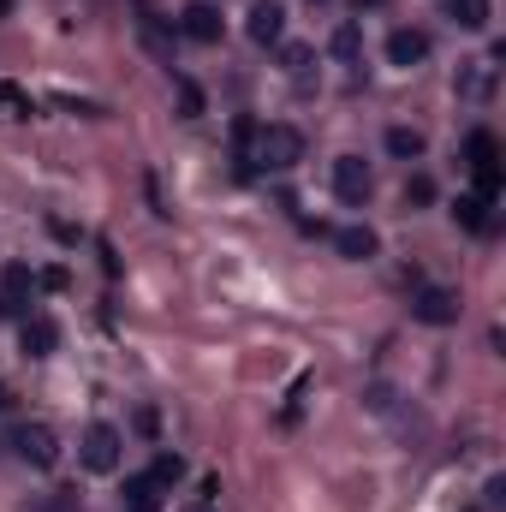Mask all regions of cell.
<instances>
[{
  "label": "cell",
  "mask_w": 506,
  "mask_h": 512,
  "mask_svg": "<svg viewBox=\"0 0 506 512\" xmlns=\"http://www.w3.org/2000/svg\"><path fill=\"white\" fill-rule=\"evenodd\" d=\"M298 161H304V131L298 126H256L239 173H245V179H251V173H286V167H298Z\"/></svg>",
  "instance_id": "1"
},
{
  "label": "cell",
  "mask_w": 506,
  "mask_h": 512,
  "mask_svg": "<svg viewBox=\"0 0 506 512\" xmlns=\"http://www.w3.org/2000/svg\"><path fill=\"white\" fill-rule=\"evenodd\" d=\"M465 167H471V179H477V191H471V197H483V203L495 209V203H501V191H506L495 131H471V137H465Z\"/></svg>",
  "instance_id": "2"
},
{
  "label": "cell",
  "mask_w": 506,
  "mask_h": 512,
  "mask_svg": "<svg viewBox=\"0 0 506 512\" xmlns=\"http://www.w3.org/2000/svg\"><path fill=\"white\" fill-rule=\"evenodd\" d=\"M120 453H126V441H120L114 423H90L84 441H78V459H84V471H96V477H114V471H120Z\"/></svg>",
  "instance_id": "3"
},
{
  "label": "cell",
  "mask_w": 506,
  "mask_h": 512,
  "mask_svg": "<svg viewBox=\"0 0 506 512\" xmlns=\"http://www.w3.org/2000/svg\"><path fill=\"white\" fill-rule=\"evenodd\" d=\"M370 191H376L370 161H364V155H340V161H334V197H340V203H352V209H364V203H370Z\"/></svg>",
  "instance_id": "4"
},
{
  "label": "cell",
  "mask_w": 506,
  "mask_h": 512,
  "mask_svg": "<svg viewBox=\"0 0 506 512\" xmlns=\"http://www.w3.org/2000/svg\"><path fill=\"white\" fill-rule=\"evenodd\" d=\"M12 447H18V459L36 465V471H48V465L60 459V441H54L48 423H18V429H12Z\"/></svg>",
  "instance_id": "5"
},
{
  "label": "cell",
  "mask_w": 506,
  "mask_h": 512,
  "mask_svg": "<svg viewBox=\"0 0 506 512\" xmlns=\"http://www.w3.org/2000/svg\"><path fill=\"white\" fill-rule=\"evenodd\" d=\"M54 346H60V328H54V316H24L18 322V352L24 358H54Z\"/></svg>",
  "instance_id": "6"
},
{
  "label": "cell",
  "mask_w": 506,
  "mask_h": 512,
  "mask_svg": "<svg viewBox=\"0 0 506 512\" xmlns=\"http://www.w3.org/2000/svg\"><path fill=\"white\" fill-rule=\"evenodd\" d=\"M221 30H227V24H221V12H215L209 0H197V6L179 12V36H191V42H203V48H215Z\"/></svg>",
  "instance_id": "7"
},
{
  "label": "cell",
  "mask_w": 506,
  "mask_h": 512,
  "mask_svg": "<svg viewBox=\"0 0 506 512\" xmlns=\"http://www.w3.org/2000/svg\"><path fill=\"white\" fill-rule=\"evenodd\" d=\"M411 316L429 322V328H447V322H459V298L441 292V286H423V292L411 298Z\"/></svg>",
  "instance_id": "8"
},
{
  "label": "cell",
  "mask_w": 506,
  "mask_h": 512,
  "mask_svg": "<svg viewBox=\"0 0 506 512\" xmlns=\"http://www.w3.org/2000/svg\"><path fill=\"white\" fill-rule=\"evenodd\" d=\"M245 30H251L256 48H274V42L286 36V6H280V0H256L251 18H245Z\"/></svg>",
  "instance_id": "9"
},
{
  "label": "cell",
  "mask_w": 506,
  "mask_h": 512,
  "mask_svg": "<svg viewBox=\"0 0 506 512\" xmlns=\"http://www.w3.org/2000/svg\"><path fill=\"white\" fill-rule=\"evenodd\" d=\"M423 60H429V36H423V30H393V36H387V66L411 72V66H423Z\"/></svg>",
  "instance_id": "10"
},
{
  "label": "cell",
  "mask_w": 506,
  "mask_h": 512,
  "mask_svg": "<svg viewBox=\"0 0 506 512\" xmlns=\"http://www.w3.org/2000/svg\"><path fill=\"white\" fill-rule=\"evenodd\" d=\"M30 298H36V274L24 262H6L0 268V304L6 310H30Z\"/></svg>",
  "instance_id": "11"
},
{
  "label": "cell",
  "mask_w": 506,
  "mask_h": 512,
  "mask_svg": "<svg viewBox=\"0 0 506 512\" xmlns=\"http://www.w3.org/2000/svg\"><path fill=\"white\" fill-rule=\"evenodd\" d=\"M328 54H334L340 66H364V24H358V18H346V24L328 36Z\"/></svg>",
  "instance_id": "12"
},
{
  "label": "cell",
  "mask_w": 506,
  "mask_h": 512,
  "mask_svg": "<svg viewBox=\"0 0 506 512\" xmlns=\"http://www.w3.org/2000/svg\"><path fill=\"white\" fill-rule=\"evenodd\" d=\"M334 251L352 256V262H370V256L381 251V239L370 233V227H358V221H352V227H334Z\"/></svg>",
  "instance_id": "13"
},
{
  "label": "cell",
  "mask_w": 506,
  "mask_h": 512,
  "mask_svg": "<svg viewBox=\"0 0 506 512\" xmlns=\"http://www.w3.org/2000/svg\"><path fill=\"white\" fill-rule=\"evenodd\" d=\"M137 30H143V42H149V54L173 66V36H167V24H161V12H149V6H143V12H137Z\"/></svg>",
  "instance_id": "14"
},
{
  "label": "cell",
  "mask_w": 506,
  "mask_h": 512,
  "mask_svg": "<svg viewBox=\"0 0 506 512\" xmlns=\"http://www.w3.org/2000/svg\"><path fill=\"white\" fill-rule=\"evenodd\" d=\"M161 507V483L143 471V477H126V512H155Z\"/></svg>",
  "instance_id": "15"
},
{
  "label": "cell",
  "mask_w": 506,
  "mask_h": 512,
  "mask_svg": "<svg viewBox=\"0 0 506 512\" xmlns=\"http://www.w3.org/2000/svg\"><path fill=\"white\" fill-rule=\"evenodd\" d=\"M489 0H447V18L459 24V30H489Z\"/></svg>",
  "instance_id": "16"
},
{
  "label": "cell",
  "mask_w": 506,
  "mask_h": 512,
  "mask_svg": "<svg viewBox=\"0 0 506 512\" xmlns=\"http://www.w3.org/2000/svg\"><path fill=\"white\" fill-rule=\"evenodd\" d=\"M423 149H429V143H423V131H417V126H393V131H387V155H399V161H417Z\"/></svg>",
  "instance_id": "17"
},
{
  "label": "cell",
  "mask_w": 506,
  "mask_h": 512,
  "mask_svg": "<svg viewBox=\"0 0 506 512\" xmlns=\"http://www.w3.org/2000/svg\"><path fill=\"white\" fill-rule=\"evenodd\" d=\"M453 215H459V227H471V233H483V227H489V203H483V197H459V203H453Z\"/></svg>",
  "instance_id": "18"
},
{
  "label": "cell",
  "mask_w": 506,
  "mask_h": 512,
  "mask_svg": "<svg viewBox=\"0 0 506 512\" xmlns=\"http://www.w3.org/2000/svg\"><path fill=\"white\" fill-rule=\"evenodd\" d=\"M310 60H316V48H304V42H286V48H280V66H286L292 78H304V72H310Z\"/></svg>",
  "instance_id": "19"
},
{
  "label": "cell",
  "mask_w": 506,
  "mask_h": 512,
  "mask_svg": "<svg viewBox=\"0 0 506 512\" xmlns=\"http://www.w3.org/2000/svg\"><path fill=\"white\" fill-rule=\"evenodd\" d=\"M149 477H155V483H161V489H173V483H179V477H185V459H179V453H161V459H155V471H149Z\"/></svg>",
  "instance_id": "20"
},
{
  "label": "cell",
  "mask_w": 506,
  "mask_h": 512,
  "mask_svg": "<svg viewBox=\"0 0 506 512\" xmlns=\"http://www.w3.org/2000/svg\"><path fill=\"white\" fill-rule=\"evenodd\" d=\"M173 84H179V114H185V120H197V114H203V90H197L191 78H173Z\"/></svg>",
  "instance_id": "21"
},
{
  "label": "cell",
  "mask_w": 506,
  "mask_h": 512,
  "mask_svg": "<svg viewBox=\"0 0 506 512\" xmlns=\"http://www.w3.org/2000/svg\"><path fill=\"white\" fill-rule=\"evenodd\" d=\"M0 108H6L12 120H30V96H24L18 84H0Z\"/></svg>",
  "instance_id": "22"
},
{
  "label": "cell",
  "mask_w": 506,
  "mask_h": 512,
  "mask_svg": "<svg viewBox=\"0 0 506 512\" xmlns=\"http://www.w3.org/2000/svg\"><path fill=\"white\" fill-rule=\"evenodd\" d=\"M36 286H42V292H66V268H60V262L36 268Z\"/></svg>",
  "instance_id": "23"
},
{
  "label": "cell",
  "mask_w": 506,
  "mask_h": 512,
  "mask_svg": "<svg viewBox=\"0 0 506 512\" xmlns=\"http://www.w3.org/2000/svg\"><path fill=\"white\" fill-rule=\"evenodd\" d=\"M429 197H435V185H429V179H423V173H417V179H411V185H405V203H429Z\"/></svg>",
  "instance_id": "24"
},
{
  "label": "cell",
  "mask_w": 506,
  "mask_h": 512,
  "mask_svg": "<svg viewBox=\"0 0 506 512\" xmlns=\"http://www.w3.org/2000/svg\"><path fill=\"white\" fill-rule=\"evenodd\" d=\"M352 6H358V12H376V6H387V0H352Z\"/></svg>",
  "instance_id": "25"
},
{
  "label": "cell",
  "mask_w": 506,
  "mask_h": 512,
  "mask_svg": "<svg viewBox=\"0 0 506 512\" xmlns=\"http://www.w3.org/2000/svg\"><path fill=\"white\" fill-rule=\"evenodd\" d=\"M179 512H215V507L209 501H191V507H179Z\"/></svg>",
  "instance_id": "26"
},
{
  "label": "cell",
  "mask_w": 506,
  "mask_h": 512,
  "mask_svg": "<svg viewBox=\"0 0 506 512\" xmlns=\"http://www.w3.org/2000/svg\"><path fill=\"white\" fill-rule=\"evenodd\" d=\"M0 18H6V0H0Z\"/></svg>",
  "instance_id": "27"
},
{
  "label": "cell",
  "mask_w": 506,
  "mask_h": 512,
  "mask_svg": "<svg viewBox=\"0 0 506 512\" xmlns=\"http://www.w3.org/2000/svg\"><path fill=\"white\" fill-rule=\"evenodd\" d=\"M0 399H6V393H0Z\"/></svg>",
  "instance_id": "28"
}]
</instances>
